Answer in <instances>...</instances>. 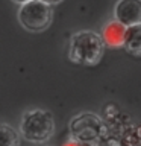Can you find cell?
<instances>
[{
    "label": "cell",
    "mask_w": 141,
    "mask_h": 146,
    "mask_svg": "<svg viewBox=\"0 0 141 146\" xmlns=\"http://www.w3.org/2000/svg\"><path fill=\"white\" fill-rule=\"evenodd\" d=\"M105 52L102 36L93 31H79L71 36L68 46V58L80 66H96Z\"/></svg>",
    "instance_id": "6da1fadb"
},
{
    "label": "cell",
    "mask_w": 141,
    "mask_h": 146,
    "mask_svg": "<svg viewBox=\"0 0 141 146\" xmlns=\"http://www.w3.org/2000/svg\"><path fill=\"white\" fill-rule=\"evenodd\" d=\"M55 132L53 114L47 110H30L20 123V134L30 143H44Z\"/></svg>",
    "instance_id": "7a4b0ae2"
},
{
    "label": "cell",
    "mask_w": 141,
    "mask_h": 146,
    "mask_svg": "<svg viewBox=\"0 0 141 146\" xmlns=\"http://www.w3.org/2000/svg\"><path fill=\"white\" fill-rule=\"evenodd\" d=\"M53 9L50 5L40 2V0H30L20 5L18 11V21L20 25L29 32H43L52 25Z\"/></svg>",
    "instance_id": "3957f363"
},
{
    "label": "cell",
    "mask_w": 141,
    "mask_h": 146,
    "mask_svg": "<svg viewBox=\"0 0 141 146\" xmlns=\"http://www.w3.org/2000/svg\"><path fill=\"white\" fill-rule=\"evenodd\" d=\"M115 20L121 25L134 26L141 23V0H118L114 8Z\"/></svg>",
    "instance_id": "277c9868"
},
{
    "label": "cell",
    "mask_w": 141,
    "mask_h": 146,
    "mask_svg": "<svg viewBox=\"0 0 141 146\" xmlns=\"http://www.w3.org/2000/svg\"><path fill=\"white\" fill-rule=\"evenodd\" d=\"M125 34H126V26L117 20H112L106 23V26L103 27L102 40L105 46H108V47H120L125 41Z\"/></svg>",
    "instance_id": "5b68a950"
},
{
    "label": "cell",
    "mask_w": 141,
    "mask_h": 146,
    "mask_svg": "<svg viewBox=\"0 0 141 146\" xmlns=\"http://www.w3.org/2000/svg\"><path fill=\"white\" fill-rule=\"evenodd\" d=\"M123 47L134 56H141V23L126 27Z\"/></svg>",
    "instance_id": "8992f818"
},
{
    "label": "cell",
    "mask_w": 141,
    "mask_h": 146,
    "mask_svg": "<svg viewBox=\"0 0 141 146\" xmlns=\"http://www.w3.org/2000/svg\"><path fill=\"white\" fill-rule=\"evenodd\" d=\"M0 146H20L18 132L6 123H0Z\"/></svg>",
    "instance_id": "52a82bcc"
},
{
    "label": "cell",
    "mask_w": 141,
    "mask_h": 146,
    "mask_svg": "<svg viewBox=\"0 0 141 146\" xmlns=\"http://www.w3.org/2000/svg\"><path fill=\"white\" fill-rule=\"evenodd\" d=\"M64 146H91V145L84 143V141H68V143H65Z\"/></svg>",
    "instance_id": "ba28073f"
},
{
    "label": "cell",
    "mask_w": 141,
    "mask_h": 146,
    "mask_svg": "<svg viewBox=\"0 0 141 146\" xmlns=\"http://www.w3.org/2000/svg\"><path fill=\"white\" fill-rule=\"evenodd\" d=\"M40 2H44V3L50 5V6H53V5H58V3H61L62 0H40Z\"/></svg>",
    "instance_id": "9c48e42d"
},
{
    "label": "cell",
    "mask_w": 141,
    "mask_h": 146,
    "mask_svg": "<svg viewBox=\"0 0 141 146\" xmlns=\"http://www.w3.org/2000/svg\"><path fill=\"white\" fill-rule=\"evenodd\" d=\"M14 3H18V5H23V3H26V2H30V0H12Z\"/></svg>",
    "instance_id": "30bf717a"
}]
</instances>
